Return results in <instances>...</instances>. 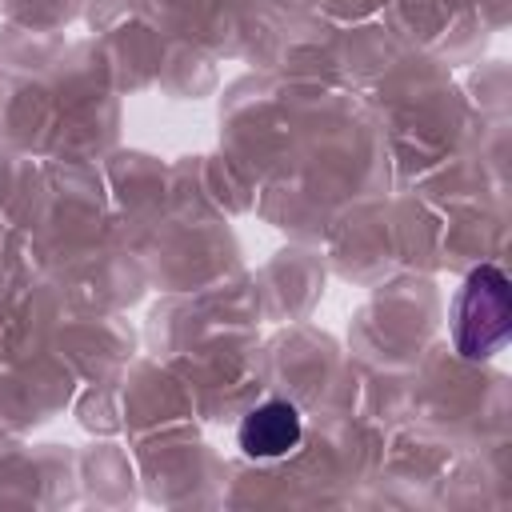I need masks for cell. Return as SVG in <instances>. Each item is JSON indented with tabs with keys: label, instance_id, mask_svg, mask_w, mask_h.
Returning a JSON list of instances; mask_svg holds the SVG:
<instances>
[{
	"label": "cell",
	"instance_id": "cell-1",
	"mask_svg": "<svg viewBox=\"0 0 512 512\" xmlns=\"http://www.w3.org/2000/svg\"><path fill=\"white\" fill-rule=\"evenodd\" d=\"M508 336V284L500 268L484 264L468 276L456 304V344L464 356H488Z\"/></svg>",
	"mask_w": 512,
	"mask_h": 512
},
{
	"label": "cell",
	"instance_id": "cell-2",
	"mask_svg": "<svg viewBox=\"0 0 512 512\" xmlns=\"http://www.w3.org/2000/svg\"><path fill=\"white\" fill-rule=\"evenodd\" d=\"M236 440H240V452L248 460H284L304 440L300 408L288 400H260L256 408L244 412Z\"/></svg>",
	"mask_w": 512,
	"mask_h": 512
}]
</instances>
